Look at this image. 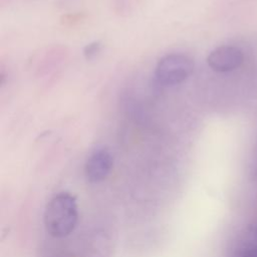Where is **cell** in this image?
Returning <instances> with one entry per match:
<instances>
[{
    "mask_svg": "<svg viewBox=\"0 0 257 257\" xmlns=\"http://www.w3.org/2000/svg\"><path fill=\"white\" fill-rule=\"evenodd\" d=\"M100 49H101V43L99 41H93L87 44L83 48V55L87 60H90L99 53Z\"/></svg>",
    "mask_w": 257,
    "mask_h": 257,
    "instance_id": "5",
    "label": "cell"
},
{
    "mask_svg": "<svg viewBox=\"0 0 257 257\" xmlns=\"http://www.w3.org/2000/svg\"><path fill=\"white\" fill-rule=\"evenodd\" d=\"M194 71V61L182 53H171L162 57L156 66L157 80L166 86L179 84Z\"/></svg>",
    "mask_w": 257,
    "mask_h": 257,
    "instance_id": "2",
    "label": "cell"
},
{
    "mask_svg": "<svg viewBox=\"0 0 257 257\" xmlns=\"http://www.w3.org/2000/svg\"><path fill=\"white\" fill-rule=\"evenodd\" d=\"M256 233H257V232H256Z\"/></svg>",
    "mask_w": 257,
    "mask_h": 257,
    "instance_id": "7",
    "label": "cell"
},
{
    "mask_svg": "<svg viewBox=\"0 0 257 257\" xmlns=\"http://www.w3.org/2000/svg\"><path fill=\"white\" fill-rule=\"evenodd\" d=\"M113 164L111 154L105 150L100 149L93 152L87 159L84 167V173L89 183H100L109 175Z\"/></svg>",
    "mask_w": 257,
    "mask_h": 257,
    "instance_id": "4",
    "label": "cell"
},
{
    "mask_svg": "<svg viewBox=\"0 0 257 257\" xmlns=\"http://www.w3.org/2000/svg\"><path fill=\"white\" fill-rule=\"evenodd\" d=\"M237 257H257V245L246 247L237 255Z\"/></svg>",
    "mask_w": 257,
    "mask_h": 257,
    "instance_id": "6",
    "label": "cell"
},
{
    "mask_svg": "<svg viewBox=\"0 0 257 257\" xmlns=\"http://www.w3.org/2000/svg\"><path fill=\"white\" fill-rule=\"evenodd\" d=\"M78 221V207L74 196L67 192L55 195L46 205L43 222L46 232L55 238L73 232Z\"/></svg>",
    "mask_w": 257,
    "mask_h": 257,
    "instance_id": "1",
    "label": "cell"
},
{
    "mask_svg": "<svg viewBox=\"0 0 257 257\" xmlns=\"http://www.w3.org/2000/svg\"><path fill=\"white\" fill-rule=\"evenodd\" d=\"M244 60L243 52L236 46L222 45L210 52L208 65L217 72H229L237 69Z\"/></svg>",
    "mask_w": 257,
    "mask_h": 257,
    "instance_id": "3",
    "label": "cell"
}]
</instances>
